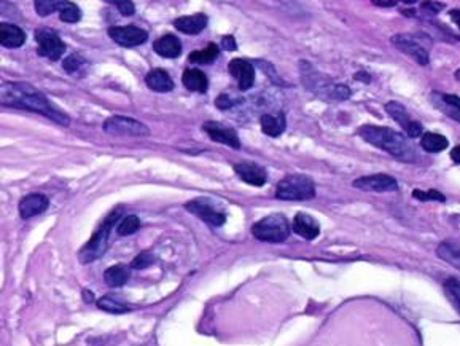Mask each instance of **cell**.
<instances>
[{
	"label": "cell",
	"instance_id": "1",
	"mask_svg": "<svg viewBox=\"0 0 460 346\" xmlns=\"http://www.w3.org/2000/svg\"><path fill=\"white\" fill-rule=\"evenodd\" d=\"M0 100L5 107H15L36 112L53 120L58 125L69 126L70 119L63 110L56 107L42 91L26 82H3L0 85Z\"/></svg>",
	"mask_w": 460,
	"mask_h": 346
},
{
	"label": "cell",
	"instance_id": "2",
	"mask_svg": "<svg viewBox=\"0 0 460 346\" xmlns=\"http://www.w3.org/2000/svg\"><path fill=\"white\" fill-rule=\"evenodd\" d=\"M358 136L368 144L374 145V147L384 150L397 160L405 161V163L417 161V152L414 145L408 141L406 136L392 130V128L365 125L358 130Z\"/></svg>",
	"mask_w": 460,
	"mask_h": 346
},
{
	"label": "cell",
	"instance_id": "3",
	"mask_svg": "<svg viewBox=\"0 0 460 346\" xmlns=\"http://www.w3.org/2000/svg\"><path fill=\"white\" fill-rule=\"evenodd\" d=\"M300 67L301 80L305 83L306 89H309V91H312L321 99L327 100V103H341V100H347L352 96L349 86L333 83L330 78L319 74L307 61H301Z\"/></svg>",
	"mask_w": 460,
	"mask_h": 346
},
{
	"label": "cell",
	"instance_id": "4",
	"mask_svg": "<svg viewBox=\"0 0 460 346\" xmlns=\"http://www.w3.org/2000/svg\"><path fill=\"white\" fill-rule=\"evenodd\" d=\"M121 216L123 208H115L105 217L102 223L98 227V230L94 232L91 239L78 253V259H80L82 264H89V262L98 260L107 250L110 243V232L114 230V227H116V222L121 220Z\"/></svg>",
	"mask_w": 460,
	"mask_h": 346
},
{
	"label": "cell",
	"instance_id": "5",
	"mask_svg": "<svg viewBox=\"0 0 460 346\" xmlns=\"http://www.w3.org/2000/svg\"><path fill=\"white\" fill-rule=\"evenodd\" d=\"M252 233L258 241L282 243L290 236V223L284 214H271L254 223Z\"/></svg>",
	"mask_w": 460,
	"mask_h": 346
},
{
	"label": "cell",
	"instance_id": "6",
	"mask_svg": "<svg viewBox=\"0 0 460 346\" xmlns=\"http://www.w3.org/2000/svg\"><path fill=\"white\" fill-rule=\"evenodd\" d=\"M314 197H316V186L307 176H287L276 187V198L284 201H306Z\"/></svg>",
	"mask_w": 460,
	"mask_h": 346
},
{
	"label": "cell",
	"instance_id": "7",
	"mask_svg": "<svg viewBox=\"0 0 460 346\" xmlns=\"http://www.w3.org/2000/svg\"><path fill=\"white\" fill-rule=\"evenodd\" d=\"M33 7L38 16L47 18L53 13H59V18L67 24H75L82 20V10L70 0H33Z\"/></svg>",
	"mask_w": 460,
	"mask_h": 346
},
{
	"label": "cell",
	"instance_id": "8",
	"mask_svg": "<svg viewBox=\"0 0 460 346\" xmlns=\"http://www.w3.org/2000/svg\"><path fill=\"white\" fill-rule=\"evenodd\" d=\"M102 130L112 136H126V137H147L150 136V130L142 121L129 116L115 115L104 121Z\"/></svg>",
	"mask_w": 460,
	"mask_h": 346
},
{
	"label": "cell",
	"instance_id": "9",
	"mask_svg": "<svg viewBox=\"0 0 460 346\" xmlns=\"http://www.w3.org/2000/svg\"><path fill=\"white\" fill-rule=\"evenodd\" d=\"M185 209L192 214L198 216L201 220L209 223L210 227H222L227 222V214L225 211L218 208L214 201L209 198H196L188 201L185 204Z\"/></svg>",
	"mask_w": 460,
	"mask_h": 346
},
{
	"label": "cell",
	"instance_id": "10",
	"mask_svg": "<svg viewBox=\"0 0 460 346\" xmlns=\"http://www.w3.org/2000/svg\"><path fill=\"white\" fill-rule=\"evenodd\" d=\"M36 42L38 45L37 53L52 61L63 58L67 50L66 43L58 36V32L48 29V27H40V29L36 31Z\"/></svg>",
	"mask_w": 460,
	"mask_h": 346
},
{
	"label": "cell",
	"instance_id": "11",
	"mask_svg": "<svg viewBox=\"0 0 460 346\" xmlns=\"http://www.w3.org/2000/svg\"><path fill=\"white\" fill-rule=\"evenodd\" d=\"M392 45L401 53H405L409 58H413L419 66H427L430 63L429 50L420 43L416 37L409 33H397L390 38Z\"/></svg>",
	"mask_w": 460,
	"mask_h": 346
},
{
	"label": "cell",
	"instance_id": "12",
	"mask_svg": "<svg viewBox=\"0 0 460 346\" xmlns=\"http://www.w3.org/2000/svg\"><path fill=\"white\" fill-rule=\"evenodd\" d=\"M109 36L115 43L125 48L139 47L148 40V32L137 26H114L109 27Z\"/></svg>",
	"mask_w": 460,
	"mask_h": 346
},
{
	"label": "cell",
	"instance_id": "13",
	"mask_svg": "<svg viewBox=\"0 0 460 346\" xmlns=\"http://www.w3.org/2000/svg\"><path fill=\"white\" fill-rule=\"evenodd\" d=\"M385 110L387 114H389L392 119L405 130L408 137L411 139L422 137V125L411 119V115H409V112L406 110L405 105L397 103V100H390V103L385 104Z\"/></svg>",
	"mask_w": 460,
	"mask_h": 346
},
{
	"label": "cell",
	"instance_id": "14",
	"mask_svg": "<svg viewBox=\"0 0 460 346\" xmlns=\"http://www.w3.org/2000/svg\"><path fill=\"white\" fill-rule=\"evenodd\" d=\"M352 186L363 190V192H397L398 190V182L395 177L389 174H373V176H363L358 177L352 182Z\"/></svg>",
	"mask_w": 460,
	"mask_h": 346
},
{
	"label": "cell",
	"instance_id": "15",
	"mask_svg": "<svg viewBox=\"0 0 460 346\" xmlns=\"http://www.w3.org/2000/svg\"><path fill=\"white\" fill-rule=\"evenodd\" d=\"M203 128H204V131L209 134V137L212 139V141L228 145V147H233V149H240V139L238 136V133H236L233 128L225 126L223 123H218V121H206Z\"/></svg>",
	"mask_w": 460,
	"mask_h": 346
},
{
	"label": "cell",
	"instance_id": "16",
	"mask_svg": "<svg viewBox=\"0 0 460 346\" xmlns=\"http://www.w3.org/2000/svg\"><path fill=\"white\" fill-rule=\"evenodd\" d=\"M228 70L231 74L236 82H238V86L240 91H247L254 86L255 83V67L252 63L245 59H233L231 63L228 64Z\"/></svg>",
	"mask_w": 460,
	"mask_h": 346
},
{
	"label": "cell",
	"instance_id": "17",
	"mask_svg": "<svg viewBox=\"0 0 460 346\" xmlns=\"http://www.w3.org/2000/svg\"><path fill=\"white\" fill-rule=\"evenodd\" d=\"M49 200L47 195L43 193H31L26 195L24 198L20 201V216L22 219H32V217L43 214L48 209Z\"/></svg>",
	"mask_w": 460,
	"mask_h": 346
},
{
	"label": "cell",
	"instance_id": "18",
	"mask_svg": "<svg viewBox=\"0 0 460 346\" xmlns=\"http://www.w3.org/2000/svg\"><path fill=\"white\" fill-rule=\"evenodd\" d=\"M234 171L245 183L254 187H263L268 181V172L263 166L256 163H250V161H244V163L234 165Z\"/></svg>",
	"mask_w": 460,
	"mask_h": 346
},
{
	"label": "cell",
	"instance_id": "19",
	"mask_svg": "<svg viewBox=\"0 0 460 346\" xmlns=\"http://www.w3.org/2000/svg\"><path fill=\"white\" fill-rule=\"evenodd\" d=\"M293 232L298 236L307 239V241H312V239H316L321 234V225H319V222L312 216L298 212L293 219Z\"/></svg>",
	"mask_w": 460,
	"mask_h": 346
},
{
	"label": "cell",
	"instance_id": "20",
	"mask_svg": "<svg viewBox=\"0 0 460 346\" xmlns=\"http://www.w3.org/2000/svg\"><path fill=\"white\" fill-rule=\"evenodd\" d=\"M153 50L161 58L176 59L182 54V42L181 38L174 36V33H166V36L160 37L158 40H155Z\"/></svg>",
	"mask_w": 460,
	"mask_h": 346
},
{
	"label": "cell",
	"instance_id": "21",
	"mask_svg": "<svg viewBox=\"0 0 460 346\" xmlns=\"http://www.w3.org/2000/svg\"><path fill=\"white\" fill-rule=\"evenodd\" d=\"M207 22H209V18L204 13H196L177 18L174 21V27L183 33H188V36H196L206 29Z\"/></svg>",
	"mask_w": 460,
	"mask_h": 346
},
{
	"label": "cell",
	"instance_id": "22",
	"mask_svg": "<svg viewBox=\"0 0 460 346\" xmlns=\"http://www.w3.org/2000/svg\"><path fill=\"white\" fill-rule=\"evenodd\" d=\"M26 42V33L20 26L10 24V22H2L0 26V43L5 48H20Z\"/></svg>",
	"mask_w": 460,
	"mask_h": 346
},
{
	"label": "cell",
	"instance_id": "23",
	"mask_svg": "<svg viewBox=\"0 0 460 346\" xmlns=\"http://www.w3.org/2000/svg\"><path fill=\"white\" fill-rule=\"evenodd\" d=\"M145 83L150 89L156 93H169L174 89V80L172 77L167 74L164 69H153L150 70L147 77H145Z\"/></svg>",
	"mask_w": 460,
	"mask_h": 346
},
{
	"label": "cell",
	"instance_id": "24",
	"mask_svg": "<svg viewBox=\"0 0 460 346\" xmlns=\"http://www.w3.org/2000/svg\"><path fill=\"white\" fill-rule=\"evenodd\" d=\"M182 83L190 91L204 94L209 88V80L203 70L199 69H187L182 75Z\"/></svg>",
	"mask_w": 460,
	"mask_h": 346
},
{
	"label": "cell",
	"instance_id": "25",
	"mask_svg": "<svg viewBox=\"0 0 460 346\" xmlns=\"http://www.w3.org/2000/svg\"><path fill=\"white\" fill-rule=\"evenodd\" d=\"M260 125L261 130L265 134L271 137H279L280 134L285 131V126H287V120H285V115L280 112L277 115H271V114H263L260 116Z\"/></svg>",
	"mask_w": 460,
	"mask_h": 346
},
{
	"label": "cell",
	"instance_id": "26",
	"mask_svg": "<svg viewBox=\"0 0 460 346\" xmlns=\"http://www.w3.org/2000/svg\"><path fill=\"white\" fill-rule=\"evenodd\" d=\"M436 254H438L441 260L447 262V264L460 271V243L443 241L436 248Z\"/></svg>",
	"mask_w": 460,
	"mask_h": 346
},
{
	"label": "cell",
	"instance_id": "27",
	"mask_svg": "<svg viewBox=\"0 0 460 346\" xmlns=\"http://www.w3.org/2000/svg\"><path fill=\"white\" fill-rule=\"evenodd\" d=\"M420 145H422V149L425 152L429 153H440L443 150L447 149V145H450V141H447V137L443 136V134L438 133H424L422 137H420Z\"/></svg>",
	"mask_w": 460,
	"mask_h": 346
},
{
	"label": "cell",
	"instance_id": "28",
	"mask_svg": "<svg viewBox=\"0 0 460 346\" xmlns=\"http://www.w3.org/2000/svg\"><path fill=\"white\" fill-rule=\"evenodd\" d=\"M131 278V271L126 265H114L107 268V271L104 273V279L105 283L109 284L110 287H121L129 281Z\"/></svg>",
	"mask_w": 460,
	"mask_h": 346
},
{
	"label": "cell",
	"instance_id": "29",
	"mask_svg": "<svg viewBox=\"0 0 460 346\" xmlns=\"http://www.w3.org/2000/svg\"><path fill=\"white\" fill-rule=\"evenodd\" d=\"M218 53H220V50H218V45L209 43L206 48L198 50V52H193L192 54H190L188 61H190V63H194V64H210L217 59Z\"/></svg>",
	"mask_w": 460,
	"mask_h": 346
},
{
	"label": "cell",
	"instance_id": "30",
	"mask_svg": "<svg viewBox=\"0 0 460 346\" xmlns=\"http://www.w3.org/2000/svg\"><path fill=\"white\" fill-rule=\"evenodd\" d=\"M98 306L100 310L107 311V313H114V315H123V313H129L131 308L128 305L123 303L118 299H115L114 295H104L98 300Z\"/></svg>",
	"mask_w": 460,
	"mask_h": 346
},
{
	"label": "cell",
	"instance_id": "31",
	"mask_svg": "<svg viewBox=\"0 0 460 346\" xmlns=\"http://www.w3.org/2000/svg\"><path fill=\"white\" fill-rule=\"evenodd\" d=\"M140 228V219L137 216H125L121 217V220L118 222L116 225V233L120 236H129V234H134Z\"/></svg>",
	"mask_w": 460,
	"mask_h": 346
},
{
	"label": "cell",
	"instance_id": "32",
	"mask_svg": "<svg viewBox=\"0 0 460 346\" xmlns=\"http://www.w3.org/2000/svg\"><path fill=\"white\" fill-rule=\"evenodd\" d=\"M445 287H446L447 295H450L451 301L457 306V310L460 311V279H457V278L446 279Z\"/></svg>",
	"mask_w": 460,
	"mask_h": 346
},
{
	"label": "cell",
	"instance_id": "33",
	"mask_svg": "<svg viewBox=\"0 0 460 346\" xmlns=\"http://www.w3.org/2000/svg\"><path fill=\"white\" fill-rule=\"evenodd\" d=\"M86 66V61L82 58L80 54H70L69 58L64 59L63 67L66 72H69V74H77V72H80L82 67Z\"/></svg>",
	"mask_w": 460,
	"mask_h": 346
},
{
	"label": "cell",
	"instance_id": "34",
	"mask_svg": "<svg viewBox=\"0 0 460 346\" xmlns=\"http://www.w3.org/2000/svg\"><path fill=\"white\" fill-rule=\"evenodd\" d=\"M413 197L419 200V201H440V203H445L446 197L438 190H427V192H422V190L416 188L413 192Z\"/></svg>",
	"mask_w": 460,
	"mask_h": 346
},
{
	"label": "cell",
	"instance_id": "35",
	"mask_svg": "<svg viewBox=\"0 0 460 346\" xmlns=\"http://www.w3.org/2000/svg\"><path fill=\"white\" fill-rule=\"evenodd\" d=\"M105 2L114 5L123 16H132L136 13V5L132 0H105Z\"/></svg>",
	"mask_w": 460,
	"mask_h": 346
},
{
	"label": "cell",
	"instance_id": "36",
	"mask_svg": "<svg viewBox=\"0 0 460 346\" xmlns=\"http://www.w3.org/2000/svg\"><path fill=\"white\" fill-rule=\"evenodd\" d=\"M240 103H243V99L233 98V96H229V94H227V93L220 94V96H218L217 100H215L217 107L222 109V110H228V109H231V107H236V105H239Z\"/></svg>",
	"mask_w": 460,
	"mask_h": 346
},
{
	"label": "cell",
	"instance_id": "37",
	"mask_svg": "<svg viewBox=\"0 0 460 346\" xmlns=\"http://www.w3.org/2000/svg\"><path fill=\"white\" fill-rule=\"evenodd\" d=\"M151 264H155V257L150 253H140L139 255H136V259L131 262V268L144 270V268H148Z\"/></svg>",
	"mask_w": 460,
	"mask_h": 346
},
{
	"label": "cell",
	"instance_id": "38",
	"mask_svg": "<svg viewBox=\"0 0 460 346\" xmlns=\"http://www.w3.org/2000/svg\"><path fill=\"white\" fill-rule=\"evenodd\" d=\"M258 66H260V69L265 72L269 80H273L276 85H284V80L277 75V72L274 69L273 64L266 63V61H258Z\"/></svg>",
	"mask_w": 460,
	"mask_h": 346
},
{
	"label": "cell",
	"instance_id": "39",
	"mask_svg": "<svg viewBox=\"0 0 460 346\" xmlns=\"http://www.w3.org/2000/svg\"><path fill=\"white\" fill-rule=\"evenodd\" d=\"M440 98H441V96H440ZM436 107L441 109L443 112H445L446 115H450L451 119H454V120H456V121H459V123H460V110H457V109L451 107V105H447V104H446L445 100H443V99L440 100V103H436Z\"/></svg>",
	"mask_w": 460,
	"mask_h": 346
},
{
	"label": "cell",
	"instance_id": "40",
	"mask_svg": "<svg viewBox=\"0 0 460 346\" xmlns=\"http://www.w3.org/2000/svg\"><path fill=\"white\" fill-rule=\"evenodd\" d=\"M420 8H422L424 11H429V13H440V11L445 8V3H441V2H435V0H425V2H422V5H420Z\"/></svg>",
	"mask_w": 460,
	"mask_h": 346
},
{
	"label": "cell",
	"instance_id": "41",
	"mask_svg": "<svg viewBox=\"0 0 460 346\" xmlns=\"http://www.w3.org/2000/svg\"><path fill=\"white\" fill-rule=\"evenodd\" d=\"M222 48L227 50V52H234L238 50V43H236V38L233 36H225L222 38Z\"/></svg>",
	"mask_w": 460,
	"mask_h": 346
},
{
	"label": "cell",
	"instance_id": "42",
	"mask_svg": "<svg viewBox=\"0 0 460 346\" xmlns=\"http://www.w3.org/2000/svg\"><path fill=\"white\" fill-rule=\"evenodd\" d=\"M441 99L445 100L447 105H451V107L460 110V98L456 96V94H443Z\"/></svg>",
	"mask_w": 460,
	"mask_h": 346
},
{
	"label": "cell",
	"instance_id": "43",
	"mask_svg": "<svg viewBox=\"0 0 460 346\" xmlns=\"http://www.w3.org/2000/svg\"><path fill=\"white\" fill-rule=\"evenodd\" d=\"M353 78H355V80H362L365 83L371 82V75H368L367 72H357V74L353 75Z\"/></svg>",
	"mask_w": 460,
	"mask_h": 346
},
{
	"label": "cell",
	"instance_id": "44",
	"mask_svg": "<svg viewBox=\"0 0 460 346\" xmlns=\"http://www.w3.org/2000/svg\"><path fill=\"white\" fill-rule=\"evenodd\" d=\"M451 158H452L454 163L460 165V145H457V147H454L451 150Z\"/></svg>",
	"mask_w": 460,
	"mask_h": 346
},
{
	"label": "cell",
	"instance_id": "45",
	"mask_svg": "<svg viewBox=\"0 0 460 346\" xmlns=\"http://www.w3.org/2000/svg\"><path fill=\"white\" fill-rule=\"evenodd\" d=\"M450 16H451V20L456 22V24L460 27V10H451L450 11Z\"/></svg>",
	"mask_w": 460,
	"mask_h": 346
},
{
	"label": "cell",
	"instance_id": "46",
	"mask_svg": "<svg viewBox=\"0 0 460 346\" xmlns=\"http://www.w3.org/2000/svg\"><path fill=\"white\" fill-rule=\"evenodd\" d=\"M83 295H85V301H88V303H89V301H93L94 299V295H93V292H89V290H83Z\"/></svg>",
	"mask_w": 460,
	"mask_h": 346
},
{
	"label": "cell",
	"instance_id": "47",
	"mask_svg": "<svg viewBox=\"0 0 460 346\" xmlns=\"http://www.w3.org/2000/svg\"><path fill=\"white\" fill-rule=\"evenodd\" d=\"M401 2H405V3H414V2H417V0H401Z\"/></svg>",
	"mask_w": 460,
	"mask_h": 346
},
{
	"label": "cell",
	"instance_id": "48",
	"mask_svg": "<svg viewBox=\"0 0 460 346\" xmlns=\"http://www.w3.org/2000/svg\"><path fill=\"white\" fill-rule=\"evenodd\" d=\"M456 78H457V80L460 82V69L456 72Z\"/></svg>",
	"mask_w": 460,
	"mask_h": 346
}]
</instances>
